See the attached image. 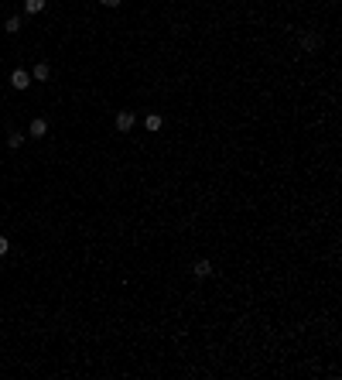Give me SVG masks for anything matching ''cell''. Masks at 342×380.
<instances>
[{
  "mask_svg": "<svg viewBox=\"0 0 342 380\" xmlns=\"http://www.w3.org/2000/svg\"><path fill=\"white\" fill-rule=\"evenodd\" d=\"M21 144H24V134H21V131L7 134V148H21Z\"/></svg>",
  "mask_w": 342,
  "mask_h": 380,
  "instance_id": "8",
  "label": "cell"
},
{
  "mask_svg": "<svg viewBox=\"0 0 342 380\" xmlns=\"http://www.w3.org/2000/svg\"><path fill=\"white\" fill-rule=\"evenodd\" d=\"M45 4H48V0H24V11H28V14H41Z\"/></svg>",
  "mask_w": 342,
  "mask_h": 380,
  "instance_id": "7",
  "label": "cell"
},
{
  "mask_svg": "<svg viewBox=\"0 0 342 380\" xmlns=\"http://www.w3.org/2000/svg\"><path fill=\"white\" fill-rule=\"evenodd\" d=\"M192 274H195L199 281H206V278H212V261H206V257H202V261H195V267H192Z\"/></svg>",
  "mask_w": 342,
  "mask_h": 380,
  "instance_id": "3",
  "label": "cell"
},
{
  "mask_svg": "<svg viewBox=\"0 0 342 380\" xmlns=\"http://www.w3.org/2000/svg\"><path fill=\"white\" fill-rule=\"evenodd\" d=\"M48 72H52V69H48V62H38V65H35V72H31V79L45 82V79H48Z\"/></svg>",
  "mask_w": 342,
  "mask_h": 380,
  "instance_id": "6",
  "label": "cell"
},
{
  "mask_svg": "<svg viewBox=\"0 0 342 380\" xmlns=\"http://www.w3.org/2000/svg\"><path fill=\"white\" fill-rule=\"evenodd\" d=\"M144 127H147V131H161V127H164V120H161V113H147V120H144Z\"/></svg>",
  "mask_w": 342,
  "mask_h": 380,
  "instance_id": "5",
  "label": "cell"
},
{
  "mask_svg": "<svg viewBox=\"0 0 342 380\" xmlns=\"http://www.w3.org/2000/svg\"><path fill=\"white\" fill-rule=\"evenodd\" d=\"M301 48L304 52H315V48H318V38H315V35H301Z\"/></svg>",
  "mask_w": 342,
  "mask_h": 380,
  "instance_id": "9",
  "label": "cell"
},
{
  "mask_svg": "<svg viewBox=\"0 0 342 380\" xmlns=\"http://www.w3.org/2000/svg\"><path fill=\"white\" fill-rule=\"evenodd\" d=\"M116 131L120 134L133 131V110H120V113H116Z\"/></svg>",
  "mask_w": 342,
  "mask_h": 380,
  "instance_id": "2",
  "label": "cell"
},
{
  "mask_svg": "<svg viewBox=\"0 0 342 380\" xmlns=\"http://www.w3.org/2000/svg\"><path fill=\"white\" fill-rule=\"evenodd\" d=\"M11 86H14V89H28V86H31V72L14 69V72H11Z\"/></svg>",
  "mask_w": 342,
  "mask_h": 380,
  "instance_id": "1",
  "label": "cell"
},
{
  "mask_svg": "<svg viewBox=\"0 0 342 380\" xmlns=\"http://www.w3.org/2000/svg\"><path fill=\"white\" fill-rule=\"evenodd\" d=\"M4 31H7V35H18V31H21V18H7Z\"/></svg>",
  "mask_w": 342,
  "mask_h": 380,
  "instance_id": "10",
  "label": "cell"
},
{
  "mask_svg": "<svg viewBox=\"0 0 342 380\" xmlns=\"http://www.w3.org/2000/svg\"><path fill=\"white\" fill-rule=\"evenodd\" d=\"M48 134V120L38 116V120H31V137H45Z\"/></svg>",
  "mask_w": 342,
  "mask_h": 380,
  "instance_id": "4",
  "label": "cell"
},
{
  "mask_svg": "<svg viewBox=\"0 0 342 380\" xmlns=\"http://www.w3.org/2000/svg\"><path fill=\"white\" fill-rule=\"evenodd\" d=\"M7 250H11V240H7V236H0V257H4Z\"/></svg>",
  "mask_w": 342,
  "mask_h": 380,
  "instance_id": "11",
  "label": "cell"
},
{
  "mask_svg": "<svg viewBox=\"0 0 342 380\" xmlns=\"http://www.w3.org/2000/svg\"><path fill=\"white\" fill-rule=\"evenodd\" d=\"M99 4H103V7H120L123 0H99Z\"/></svg>",
  "mask_w": 342,
  "mask_h": 380,
  "instance_id": "12",
  "label": "cell"
}]
</instances>
